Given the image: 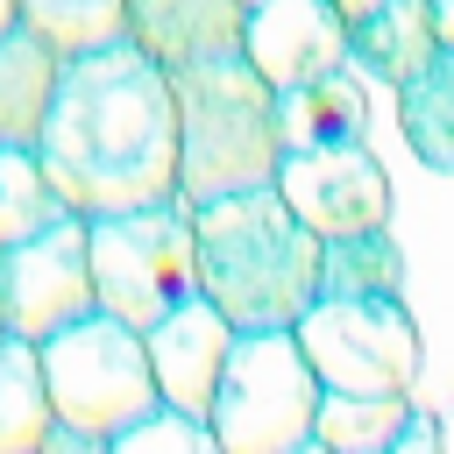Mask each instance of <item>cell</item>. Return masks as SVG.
I'll return each mask as SVG.
<instances>
[{
	"instance_id": "3957f363",
	"label": "cell",
	"mask_w": 454,
	"mask_h": 454,
	"mask_svg": "<svg viewBox=\"0 0 454 454\" xmlns=\"http://www.w3.org/2000/svg\"><path fill=\"white\" fill-rule=\"evenodd\" d=\"M170 106H177V199H227L255 192L284 163V128H277V85L241 57H199L170 71Z\"/></svg>"
},
{
	"instance_id": "9a60e30c",
	"label": "cell",
	"mask_w": 454,
	"mask_h": 454,
	"mask_svg": "<svg viewBox=\"0 0 454 454\" xmlns=\"http://www.w3.org/2000/svg\"><path fill=\"white\" fill-rule=\"evenodd\" d=\"M440 50V28H433V0H383L376 14H362L348 28V64L369 71L376 85H404L426 57Z\"/></svg>"
},
{
	"instance_id": "ac0fdd59",
	"label": "cell",
	"mask_w": 454,
	"mask_h": 454,
	"mask_svg": "<svg viewBox=\"0 0 454 454\" xmlns=\"http://www.w3.org/2000/svg\"><path fill=\"white\" fill-rule=\"evenodd\" d=\"M319 298H404V255L390 241V220L319 241Z\"/></svg>"
},
{
	"instance_id": "4316f807",
	"label": "cell",
	"mask_w": 454,
	"mask_h": 454,
	"mask_svg": "<svg viewBox=\"0 0 454 454\" xmlns=\"http://www.w3.org/2000/svg\"><path fill=\"white\" fill-rule=\"evenodd\" d=\"M0 333H7V326H0Z\"/></svg>"
},
{
	"instance_id": "6da1fadb",
	"label": "cell",
	"mask_w": 454,
	"mask_h": 454,
	"mask_svg": "<svg viewBox=\"0 0 454 454\" xmlns=\"http://www.w3.org/2000/svg\"><path fill=\"white\" fill-rule=\"evenodd\" d=\"M35 156L71 213H128L177 199V106L170 71L128 35L64 57Z\"/></svg>"
},
{
	"instance_id": "277c9868",
	"label": "cell",
	"mask_w": 454,
	"mask_h": 454,
	"mask_svg": "<svg viewBox=\"0 0 454 454\" xmlns=\"http://www.w3.org/2000/svg\"><path fill=\"white\" fill-rule=\"evenodd\" d=\"M35 355H43L50 419L92 447H114L149 404H163L149 355H142V333L114 312H85V319L57 326L50 340H35Z\"/></svg>"
},
{
	"instance_id": "5b68a950",
	"label": "cell",
	"mask_w": 454,
	"mask_h": 454,
	"mask_svg": "<svg viewBox=\"0 0 454 454\" xmlns=\"http://www.w3.org/2000/svg\"><path fill=\"white\" fill-rule=\"evenodd\" d=\"M319 376L298 348L291 326H255L234 333L220 390L206 404L213 447L220 454H305L312 447V411H319Z\"/></svg>"
},
{
	"instance_id": "cb8c5ba5",
	"label": "cell",
	"mask_w": 454,
	"mask_h": 454,
	"mask_svg": "<svg viewBox=\"0 0 454 454\" xmlns=\"http://www.w3.org/2000/svg\"><path fill=\"white\" fill-rule=\"evenodd\" d=\"M433 28H440V43L454 50V0H433Z\"/></svg>"
},
{
	"instance_id": "d4e9b609",
	"label": "cell",
	"mask_w": 454,
	"mask_h": 454,
	"mask_svg": "<svg viewBox=\"0 0 454 454\" xmlns=\"http://www.w3.org/2000/svg\"><path fill=\"white\" fill-rule=\"evenodd\" d=\"M14 21H21V7H14V0H0V28H14Z\"/></svg>"
},
{
	"instance_id": "5bb4252c",
	"label": "cell",
	"mask_w": 454,
	"mask_h": 454,
	"mask_svg": "<svg viewBox=\"0 0 454 454\" xmlns=\"http://www.w3.org/2000/svg\"><path fill=\"white\" fill-rule=\"evenodd\" d=\"M277 128H284V149L362 142V135H369V99H362V85H355V64L319 71V78H305V85H284V92H277Z\"/></svg>"
},
{
	"instance_id": "ba28073f",
	"label": "cell",
	"mask_w": 454,
	"mask_h": 454,
	"mask_svg": "<svg viewBox=\"0 0 454 454\" xmlns=\"http://www.w3.org/2000/svg\"><path fill=\"white\" fill-rule=\"evenodd\" d=\"M99 312L92 298V255H85V213L50 220L28 241L0 248V326L21 340H50L57 326Z\"/></svg>"
},
{
	"instance_id": "ffe728a7",
	"label": "cell",
	"mask_w": 454,
	"mask_h": 454,
	"mask_svg": "<svg viewBox=\"0 0 454 454\" xmlns=\"http://www.w3.org/2000/svg\"><path fill=\"white\" fill-rule=\"evenodd\" d=\"M64 213H71V206H64V192L50 184L43 156L21 149V142H0V248L43 234V227L64 220Z\"/></svg>"
},
{
	"instance_id": "2e32d148",
	"label": "cell",
	"mask_w": 454,
	"mask_h": 454,
	"mask_svg": "<svg viewBox=\"0 0 454 454\" xmlns=\"http://www.w3.org/2000/svg\"><path fill=\"white\" fill-rule=\"evenodd\" d=\"M411 419H419L411 390H319L312 447H326V454H390Z\"/></svg>"
},
{
	"instance_id": "8992f818",
	"label": "cell",
	"mask_w": 454,
	"mask_h": 454,
	"mask_svg": "<svg viewBox=\"0 0 454 454\" xmlns=\"http://www.w3.org/2000/svg\"><path fill=\"white\" fill-rule=\"evenodd\" d=\"M85 255H92V298H99V312L128 319L135 333H142L149 319H163L177 298L199 291L184 199L85 220Z\"/></svg>"
},
{
	"instance_id": "7402d4cb",
	"label": "cell",
	"mask_w": 454,
	"mask_h": 454,
	"mask_svg": "<svg viewBox=\"0 0 454 454\" xmlns=\"http://www.w3.org/2000/svg\"><path fill=\"white\" fill-rule=\"evenodd\" d=\"M106 454H220V447H213V426L206 419H192L177 404H149Z\"/></svg>"
},
{
	"instance_id": "8fae6325",
	"label": "cell",
	"mask_w": 454,
	"mask_h": 454,
	"mask_svg": "<svg viewBox=\"0 0 454 454\" xmlns=\"http://www.w3.org/2000/svg\"><path fill=\"white\" fill-rule=\"evenodd\" d=\"M241 57L277 92L305 85V78L348 64V21L333 14V0H248V14H241Z\"/></svg>"
},
{
	"instance_id": "7a4b0ae2",
	"label": "cell",
	"mask_w": 454,
	"mask_h": 454,
	"mask_svg": "<svg viewBox=\"0 0 454 454\" xmlns=\"http://www.w3.org/2000/svg\"><path fill=\"white\" fill-rule=\"evenodd\" d=\"M184 213H192L199 291L234 319V333L291 326L319 298V234L277 199V184L199 199Z\"/></svg>"
},
{
	"instance_id": "d6986e66",
	"label": "cell",
	"mask_w": 454,
	"mask_h": 454,
	"mask_svg": "<svg viewBox=\"0 0 454 454\" xmlns=\"http://www.w3.org/2000/svg\"><path fill=\"white\" fill-rule=\"evenodd\" d=\"M50 433V390L43 355L21 333H0V454H43Z\"/></svg>"
},
{
	"instance_id": "e0dca14e",
	"label": "cell",
	"mask_w": 454,
	"mask_h": 454,
	"mask_svg": "<svg viewBox=\"0 0 454 454\" xmlns=\"http://www.w3.org/2000/svg\"><path fill=\"white\" fill-rule=\"evenodd\" d=\"M397 128L426 170L454 177V50L440 43L404 85H397Z\"/></svg>"
},
{
	"instance_id": "44dd1931",
	"label": "cell",
	"mask_w": 454,
	"mask_h": 454,
	"mask_svg": "<svg viewBox=\"0 0 454 454\" xmlns=\"http://www.w3.org/2000/svg\"><path fill=\"white\" fill-rule=\"evenodd\" d=\"M14 7H21V21H28L50 50H64V57L128 35V0H14Z\"/></svg>"
},
{
	"instance_id": "4fadbf2b",
	"label": "cell",
	"mask_w": 454,
	"mask_h": 454,
	"mask_svg": "<svg viewBox=\"0 0 454 454\" xmlns=\"http://www.w3.org/2000/svg\"><path fill=\"white\" fill-rule=\"evenodd\" d=\"M57 78H64V50H50L28 21L0 28V142L35 149L50 99H57Z\"/></svg>"
},
{
	"instance_id": "603a6c76",
	"label": "cell",
	"mask_w": 454,
	"mask_h": 454,
	"mask_svg": "<svg viewBox=\"0 0 454 454\" xmlns=\"http://www.w3.org/2000/svg\"><path fill=\"white\" fill-rule=\"evenodd\" d=\"M376 7H383V0H333V14H340V21H348V28H355V21H362V14H376Z\"/></svg>"
},
{
	"instance_id": "30bf717a",
	"label": "cell",
	"mask_w": 454,
	"mask_h": 454,
	"mask_svg": "<svg viewBox=\"0 0 454 454\" xmlns=\"http://www.w3.org/2000/svg\"><path fill=\"white\" fill-rule=\"evenodd\" d=\"M227 348H234V319L206 291L177 298L163 319L142 326V355H149L156 397L177 404V411H192V419H206V404L220 390V369H227Z\"/></svg>"
},
{
	"instance_id": "52a82bcc",
	"label": "cell",
	"mask_w": 454,
	"mask_h": 454,
	"mask_svg": "<svg viewBox=\"0 0 454 454\" xmlns=\"http://www.w3.org/2000/svg\"><path fill=\"white\" fill-rule=\"evenodd\" d=\"M291 333L326 390H411L419 383V326L404 298H312L291 319Z\"/></svg>"
},
{
	"instance_id": "7c38bea8",
	"label": "cell",
	"mask_w": 454,
	"mask_h": 454,
	"mask_svg": "<svg viewBox=\"0 0 454 454\" xmlns=\"http://www.w3.org/2000/svg\"><path fill=\"white\" fill-rule=\"evenodd\" d=\"M241 0H128V43L163 71L241 50Z\"/></svg>"
},
{
	"instance_id": "9c48e42d",
	"label": "cell",
	"mask_w": 454,
	"mask_h": 454,
	"mask_svg": "<svg viewBox=\"0 0 454 454\" xmlns=\"http://www.w3.org/2000/svg\"><path fill=\"white\" fill-rule=\"evenodd\" d=\"M270 184H277V199L319 241L390 220V170L376 163L369 135L362 142H326V149H284V163H277Z\"/></svg>"
},
{
	"instance_id": "484cf974",
	"label": "cell",
	"mask_w": 454,
	"mask_h": 454,
	"mask_svg": "<svg viewBox=\"0 0 454 454\" xmlns=\"http://www.w3.org/2000/svg\"><path fill=\"white\" fill-rule=\"evenodd\" d=\"M241 7H248V0H241Z\"/></svg>"
}]
</instances>
